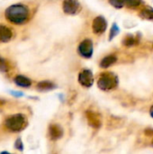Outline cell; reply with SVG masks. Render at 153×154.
<instances>
[{
    "mask_svg": "<svg viewBox=\"0 0 153 154\" xmlns=\"http://www.w3.org/2000/svg\"><path fill=\"white\" fill-rule=\"evenodd\" d=\"M5 17L10 23L22 24L25 23L29 17V9L24 5H13L5 10Z\"/></svg>",
    "mask_w": 153,
    "mask_h": 154,
    "instance_id": "cell-1",
    "label": "cell"
},
{
    "mask_svg": "<svg viewBox=\"0 0 153 154\" xmlns=\"http://www.w3.org/2000/svg\"><path fill=\"white\" fill-rule=\"evenodd\" d=\"M27 120L25 116L22 114H15L6 118L5 121V127L11 132H20L25 128Z\"/></svg>",
    "mask_w": 153,
    "mask_h": 154,
    "instance_id": "cell-2",
    "label": "cell"
},
{
    "mask_svg": "<svg viewBox=\"0 0 153 154\" xmlns=\"http://www.w3.org/2000/svg\"><path fill=\"white\" fill-rule=\"evenodd\" d=\"M118 79L115 75L113 73H104L101 75L100 79H98L97 86L100 89L108 91L111 89H114L117 87Z\"/></svg>",
    "mask_w": 153,
    "mask_h": 154,
    "instance_id": "cell-3",
    "label": "cell"
},
{
    "mask_svg": "<svg viewBox=\"0 0 153 154\" xmlns=\"http://www.w3.org/2000/svg\"><path fill=\"white\" fill-rule=\"evenodd\" d=\"M78 52L84 58H90L93 54V42L89 39L84 40L78 46Z\"/></svg>",
    "mask_w": 153,
    "mask_h": 154,
    "instance_id": "cell-4",
    "label": "cell"
},
{
    "mask_svg": "<svg viewBox=\"0 0 153 154\" xmlns=\"http://www.w3.org/2000/svg\"><path fill=\"white\" fill-rule=\"evenodd\" d=\"M63 10L68 14H76L80 11V4L78 0H64Z\"/></svg>",
    "mask_w": 153,
    "mask_h": 154,
    "instance_id": "cell-5",
    "label": "cell"
},
{
    "mask_svg": "<svg viewBox=\"0 0 153 154\" xmlns=\"http://www.w3.org/2000/svg\"><path fill=\"white\" fill-rule=\"evenodd\" d=\"M78 81L82 86H84L86 88L91 87L93 85V83H94V77H93L92 72L90 70H88V69L83 70L82 72L79 73Z\"/></svg>",
    "mask_w": 153,
    "mask_h": 154,
    "instance_id": "cell-6",
    "label": "cell"
},
{
    "mask_svg": "<svg viewBox=\"0 0 153 154\" xmlns=\"http://www.w3.org/2000/svg\"><path fill=\"white\" fill-rule=\"evenodd\" d=\"M87 116V120L88 122V124L90 125V126H92L93 128L98 129L101 125H102V121H101V116L93 111H87L86 113Z\"/></svg>",
    "mask_w": 153,
    "mask_h": 154,
    "instance_id": "cell-7",
    "label": "cell"
},
{
    "mask_svg": "<svg viewBox=\"0 0 153 154\" xmlns=\"http://www.w3.org/2000/svg\"><path fill=\"white\" fill-rule=\"evenodd\" d=\"M106 21L103 16H97L94 19L93 24H92V29L95 33H103L106 30Z\"/></svg>",
    "mask_w": 153,
    "mask_h": 154,
    "instance_id": "cell-8",
    "label": "cell"
},
{
    "mask_svg": "<svg viewBox=\"0 0 153 154\" xmlns=\"http://www.w3.org/2000/svg\"><path fill=\"white\" fill-rule=\"evenodd\" d=\"M49 134L50 139L52 140H58L62 137L63 131L61 127L58 125H51L49 128Z\"/></svg>",
    "mask_w": 153,
    "mask_h": 154,
    "instance_id": "cell-9",
    "label": "cell"
},
{
    "mask_svg": "<svg viewBox=\"0 0 153 154\" xmlns=\"http://www.w3.org/2000/svg\"><path fill=\"white\" fill-rule=\"evenodd\" d=\"M12 31L5 25L0 24V42H7L12 39Z\"/></svg>",
    "mask_w": 153,
    "mask_h": 154,
    "instance_id": "cell-10",
    "label": "cell"
},
{
    "mask_svg": "<svg viewBox=\"0 0 153 154\" xmlns=\"http://www.w3.org/2000/svg\"><path fill=\"white\" fill-rule=\"evenodd\" d=\"M14 82L17 86L22 87V88H28L32 85V81L28 78H26L23 75L16 76L14 78Z\"/></svg>",
    "mask_w": 153,
    "mask_h": 154,
    "instance_id": "cell-11",
    "label": "cell"
},
{
    "mask_svg": "<svg viewBox=\"0 0 153 154\" xmlns=\"http://www.w3.org/2000/svg\"><path fill=\"white\" fill-rule=\"evenodd\" d=\"M116 60H117V58H116L115 55H109V56L105 57V58L101 60L100 66H101L102 68H108V67L112 66L114 63H115Z\"/></svg>",
    "mask_w": 153,
    "mask_h": 154,
    "instance_id": "cell-12",
    "label": "cell"
},
{
    "mask_svg": "<svg viewBox=\"0 0 153 154\" xmlns=\"http://www.w3.org/2000/svg\"><path fill=\"white\" fill-rule=\"evenodd\" d=\"M55 88V85L50 81H41L37 84V88L39 90H50Z\"/></svg>",
    "mask_w": 153,
    "mask_h": 154,
    "instance_id": "cell-13",
    "label": "cell"
},
{
    "mask_svg": "<svg viewBox=\"0 0 153 154\" xmlns=\"http://www.w3.org/2000/svg\"><path fill=\"white\" fill-rule=\"evenodd\" d=\"M141 17L144 18V19H149L151 20L153 19V8L150 6H146L145 8H143L142 10V12L140 13Z\"/></svg>",
    "mask_w": 153,
    "mask_h": 154,
    "instance_id": "cell-14",
    "label": "cell"
},
{
    "mask_svg": "<svg viewBox=\"0 0 153 154\" xmlns=\"http://www.w3.org/2000/svg\"><path fill=\"white\" fill-rule=\"evenodd\" d=\"M110 4L115 8H122L125 5V0H110Z\"/></svg>",
    "mask_w": 153,
    "mask_h": 154,
    "instance_id": "cell-15",
    "label": "cell"
},
{
    "mask_svg": "<svg viewBox=\"0 0 153 154\" xmlns=\"http://www.w3.org/2000/svg\"><path fill=\"white\" fill-rule=\"evenodd\" d=\"M8 69H9V65H8L7 61L0 57V70L6 72Z\"/></svg>",
    "mask_w": 153,
    "mask_h": 154,
    "instance_id": "cell-16",
    "label": "cell"
},
{
    "mask_svg": "<svg viewBox=\"0 0 153 154\" xmlns=\"http://www.w3.org/2000/svg\"><path fill=\"white\" fill-rule=\"evenodd\" d=\"M142 0H125V5L128 7H136L140 5Z\"/></svg>",
    "mask_w": 153,
    "mask_h": 154,
    "instance_id": "cell-17",
    "label": "cell"
},
{
    "mask_svg": "<svg viewBox=\"0 0 153 154\" xmlns=\"http://www.w3.org/2000/svg\"><path fill=\"white\" fill-rule=\"evenodd\" d=\"M124 43L126 46H128V47H129V46H132V45H133V44L135 43V39H134L133 36L129 35V36H127V37L125 38Z\"/></svg>",
    "mask_w": 153,
    "mask_h": 154,
    "instance_id": "cell-18",
    "label": "cell"
},
{
    "mask_svg": "<svg viewBox=\"0 0 153 154\" xmlns=\"http://www.w3.org/2000/svg\"><path fill=\"white\" fill-rule=\"evenodd\" d=\"M118 32H119V29H118L117 25L114 24L112 29H111V32H110V39L112 40L115 36H116L118 34Z\"/></svg>",
    "mask_w": 153,
    "mask_h": 154,
    "instance_id": "cell-19",
    "label": "cell"
},
{
    "mask_svg": "<svg viewBox=\"0 0 153 154\" xmlns=\"http://www.w3.org/2000/svg\"><path fill=\"white\" fill-rule=\"evenodd\" d=\"M14 147L17 149V150H19V151H23V143H22V141H21V139H17L16 140V142H15V144H14Z\"/></svg>",
    "mask_w": 153,
    "mask_h": 154,
    "instance_id": "cell-20",
    "label": "cell"
},
{
    "mask_svg": "<svg viewBox=\"0 0 153 154\" xmlns=\"http://www.w3.org/2000/svg\"><path fill=\"white\" fill-rule=\"evenodd\" d=\"M9 93H10L11 95H13V96L16 97H23V94L22 92H15V91H10Z\"/></svg>",
    "mask_w": 153,
    "mask_h": 154,
    "instance_id": "cell-21",
    "label": "cell"
},
{
    "mask_svg": "<svg viewBox=\"0 0 153 154\" xmlns=\"http://www.w3.org/2000/svg\"><path fill=\"white\" fill-rule=\"evenodd\" d=\"M151 116L153 117V106L151 107Z\"/></svg>",
    "mask_w": 153,
    "mask_h": 154,
    "instance_id": "cell-22",
    "label": "cell"
}]
</instances>
